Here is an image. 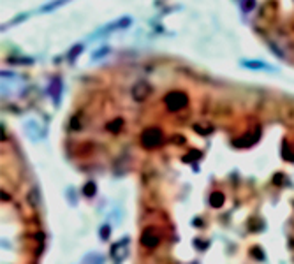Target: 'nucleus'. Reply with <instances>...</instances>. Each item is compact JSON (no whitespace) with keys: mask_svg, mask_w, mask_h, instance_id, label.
<instances>
[{"mask_svg":"<svg viewBox=\"0 0 294 264\" xmlns=\"http://www.w3.org/2000/svg\"><path fill=\"white\" fill-rule=\"evenodd\" d=\"M162 139H164L162 130H160L159 127H150V129L143 130V134H141V145H143V148H147V150H153V148H157L160 143H162Z\"/></svg>","mask_w":294,"mask_h":264,"instance_id":"obj_1","label":"nucleus"},{"mask_svg":"<svg viewBox=\"0 0 294 264\" xmlns=\"http://www.w3.org/2000/svg\"><path fill=\"white\" fill-rule=\"evenodd\" d=\"M164 104L169 111H180V109H183L185 106L189 104V97H187L185 92L175 90V92H169L168 95L164 97Z\"/></svg>","mask_w":294,"mask_h":264,"instance_id":"obj_2","label":"nucleus"},{"mask_svg":"<svg viewBox=\"0 0 294 264\" xmlns=\"http://www.w3.org/2000/svg\"><path fill=\"white\" fill-rule=\"evenodd\" d=\"M160 243V236L155 233V229H145V233L141 235V245L147 248H155Z\"/></svg>","mask_w":294,"mask_h":264,"instance_id":"obj_3","label":"nucleus"},{"mask_svg":"<svg viewBox=\"0 0 294 264\" xmlns=\"http://www.w3.org/2000/svg\"><path fill=\"white\" fill-rule=\"evenodd\" d=\"M150 95V85L145 83V81H139L132 87V97H134V101L138 102H143L147 97Z\"/></svg>","mask_w":294,"mask_h":264,"instance_id":"obj_4","label":"nucleus"},{"mask_svg":"<svg viewBox=\"0 0 294 264\" xmlns=\"http://www.w3.org/2000/svg\"><path fill=\"white\" fill-rule=\"evenodd\" d=\"M224 199H226V197H224L222 192H213L210 196V205L213 206V208H220V206L224 205Z\"/></svg>","mask_w":294,"mask_h":264,"instance_id":"obj_5","label":"nucleus"},{"mask_svg":"<svg viewBox=\"0 0 294 264\" xmlns=\"http://www.w3.org/2000/svg\"><path fill=\"white\" fill-rule=\"evenodd\" d=\"M243 65L245 67H250V69H269L265 62H245Z\"/></svg>","mask_w":294,"mask_h":264,"instance_id":"obj_6","label":"nucleus"},{"mask_svg":"<svg viewBox=\"0 0 294 264\" xmlns=\"http://www.w3.org/2000/svg\"><path fill=\"white\" fill-rule=\"evenodd\" d=\"M122 118H117V120H115V122L113 123H110V125H108V129H110V130H113V132H115V130H118V129H120V127H122Z\"/></svg>","mask_w":294,"mask_h":264,"instance_id":"obj_7","label":"nucleus"},{"mask_svg":"<svg viewBox=\"0 0 294 264\" xmlns=\"http://www.w3.org/2000/svg\"><path fill=\"white\" fill-rule=\"evenodd\" d=\"M95 187H93V185H87V190H85V194H87V196H93V192H95Z\"/></svg>","mask_w":294,"mask_h":264,"instance_id":"obj_8","label":"nucleus"}]
</instances>
